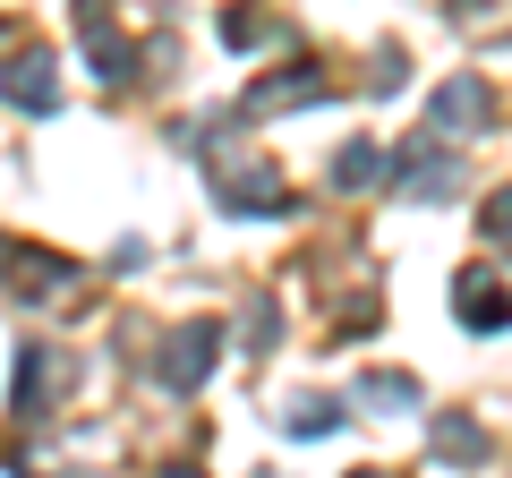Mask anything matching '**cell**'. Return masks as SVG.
I'll return each instance as SVG.
<instances>
[{"mask_svg": "<svg viewBox=\"0 0 512 478\" xmlns=\"http://www.w3.org/2000/svg\"><path fill=\"white\" fill-rule=\"evenodd\" d=\"M0 86H9V103H18V111H52V60H43V52H9Z\"/></svg>", "mask_w": 512, "mask_h": 478, "instance_id": "obj_1", "label": "cell"}, {"mask_svg": "<svg viewBox=\"0 0 512 478\" xmlns=\"http://www.w3.org/2000/svg\"><path fill=\"white\" fill-rule=\"evenodd\" d=\"M205 368H214V333H205V325H188V333H180V350H163V376L188 393Z\"/></svg>", "mask_w": 512, "mask_h": 478, "instance_id": "obj_2", "label": "cell"}, {"mask_svg": "<svg viewBox=\"0 0 512 478\" xmlns=\"http://www.w3.org/2000/svg\"><path fill=\"white\" fill-rule=\"evenodd\" d=\"M60 385V359L52 350H26V368H18V410H43V393Z\"/></svg>", "mask_w": 512, "mask_h": 478, "instance_id": "obj_3", "label": "cell"}, {"mask_svg": "<svg viewBox=\"0 0 512 478\" xmlns=\"http://www.w3.org/2000/svg\"><path fill=\"white\" fill-rule=\"evenodd\" d=\"M461 316H470V325H495V316H512V291H495L487 274H470L461 282Z\"/></svg>", "mask_w": 512, "mask_h": 478, "instance_id": "obj_4", "label": "cell"}, {"mask_svg": "<svg viewBox=\"0 0 512 478\" xmlns=\"http://www.w3.org/2000/svg\"><path fill=\"white\" fill-rule=\"evenodd\" d=\"M316 94V69H291V77H274V86H256L248 94V111H274V103H308Z\"/></svg>", "mask_w": 512, "mask_h": 478, "instance_id": "obj_5", "label": "cell"}, {"mask_svg": "<svg viewBox=\"0 0 512 478\" xmlns=\"http://www.w3.org/2000/svg\"><path fill=\"white\" fill-rule=\"evenodd\" d=\"M436 120H478V86H470V77L436 94Z\"/></svg>", "mask_w": 512, "mask_h": 478, "instance_id": "obj_6", "label": "cell"}, {"mask_svg": "<svg viewBox=\"0 0 512 478\" xmlns=\"http://www.w3.org/2000/svg\"><path fill=\"white\" fill-rule=\"evenodd\" d=\"M487 222H495V231H504V239H512V205H487Z\"/></svg>", "mask_w": 512, "mask_h": 478, "instance_id": "obj_7", "label": "cell"}, {"mask_svg": "<svg viewBox=\"0 0 512 478\" xmlns=\"http://www.w3.org/2000/svg\"><path fill=\"white\" fill-rule=\"evenodd\" d=\"M171 478H197V470H171Z\"/></svg>", "mask_w": 512, "mask_h": 478, "instance_id": "obj_8", "label": "cell"}, {"mask_svg": "<svg viewBox=\"0 0 512 478\" xmlns=\"http://www.w3.org/2000/svg\"><path fill=\"white\" fill-rule=\"evenodd\" d=\"M0 43H9V26H0Z\"/></svg>", "mask_w": 512, "mask_h": 478, "instance_id": "obj_9", "label": "cell"}]
</instances>
